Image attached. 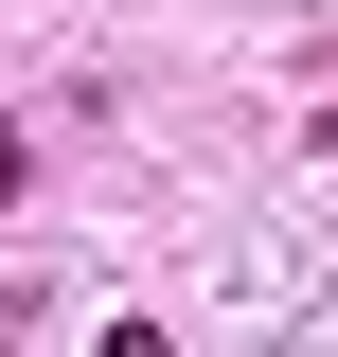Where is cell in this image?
<instances>
[{
	"instance_id": "7a4b0ae2",
	"label": "cell",
	"mask_w": 338,
	"mask_h": 357,
	"mask_svg": "<svg viewBox=\"0 0 338 357\" xmlns=\"http://www.w3.org/2000/svg\"><path fill=\"white\" fill-rule=\"evenodd\" d=\"M18 178H36V143H18V107H0V197H18Z\"/></svg>"
},
{
	"instance_id": "6da1fadb",
	"label": "cell",
	"mask_w": 338,
	"mask_h": 357,
	"mask_svg": "<svg viewBox=\"0 0 338 357\" xmlns=\"http://www.w3.org/2000/svg\"><path fill=\"white\" fill-rule=\"evenodd\" d=\"M18 340H36V286H0V357H18Z\"/></svg>"
},
{
	"instance_id": "3957f363",
	"label": "cell",
	"mask_w": 338,
	"mask_h": 357,
	"mask_svg": "<svg viewBox=\"0 0 338 357\" xmlns=\"http://www.w3.org/2000/svg\"><path fill=\"white\" fill-rule=\"evenodd\" d=\"M107 357H178V340H161V321H107Z\"/></svg>"
}]
</instances>
